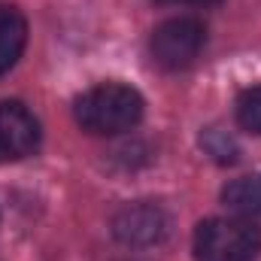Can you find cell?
Returning <instances> with one entry per match:
<instances>
[{"mask_svg":"<svg viewBox=\"0 0 261 261\" xmlns=\"http://www.w3.org/2000/svg\"><path fill=\"white\" fill-rule=\"evenodd\" d=\"M206 43V28L192 15H176L152 31L149 52L161 70H186L200 58Z\"/></svg>","mask_w":261,"mask_h":261,"instance_id":"obj_3","label":"cell"},{"mask_svg":"<svg viewBox=\"0 0 261 261\" xmlns=\"http://www.w3.org/2000/svg\"><path fill=\"white\" fill-rule=\"evenodd\" d=\"M200 143H203V146H206V152H210L213 158H219V161H234V155H237V146H234V140H231L225 130H219V128L203 130Z\"/></svg>","mask_w":261,"mask_h":261,"instance_id":"obj_9","label":"cell"},{"mask_svg":"<svg viewBox=\"0 0 261 261\" xmlns=\"http://www.w3.org/2000/svg\"><path fill=\"white\" fill-rule=\"evenodd\" d=\"M40 119L18 100H0V164L31 158L40 149Z\"/></svg>","mask_w":261,"mask_h":261,"instance_id":"obj_4","label":"cell"},{"mask_svg":"<svg viewBox=\"0 0 261 261\" xmlns=\"http://www.w3.org/2000/svg\"><path fill=\"white\" fill-rule=\"evenodd\" d=\"M179 3H189V6H213L219 0H179Z\"/></svg>","mask_w":261,"mask_h":261,"instance_id":"obj_10","label":"cell"},{"mask_svg":"<svg viewBox=\"0 0 261 261\" xmlns=\"http://www.w3.org/2000/svg\"><path fill=\"white\" fill-rule=\"evenodd\" d=\"M195 261H258L261 228L243 216H216L195 228Z\"/></svg>","mask_w":261,"mask_h":261,"instance_id":"obj_2","label":"cell"},{"mask_svg":"<svg viewBox=\"0 0 261 261\" xmlns=\"http://www.w3.org/2000/svg\"><path fill=\"white\" fill-rule=\"evenodd\" d=\"M222 203L243 219H261V173L237 176L222 189Z\"/></svg>","mask_w":261,"mask_h":261,"instance_id":"obj_7","label":"cell"},{"mask_svg":"<svg viewBox=\"0 0 261 261\" xmlns=\"http://www.w3.org/2000/svg\"><path fill=\"white\" fill-rule=\"evenodd\" d=\"M113 234L125 246H158L170 234V216L158 203H125L113 216Z\"/></svg>","mask_w":261,"mask_h":261,"instance_id":"obj_5","label":"cell"},{"mask_svg":"<svg viewBox=\"0 0 261 261\" xmlns=\"http://www.w3.org/2000/svg\"><path fill=\"white\" fill-rule=\"evenodd\" d=\"M234 116H237V125L243 130H252V134H261V85H252L246 88L237 103H234Z\"/></svg>","mask_w":261,"mask_h":261,"instance_id":"obj_8","label":"cell"},{"mask_svg":"<svg viewBox=\"0 0 261 261\" xmlns=\"http://www.w3.org/2000/svg\"><path fill=\"white\" fill-rule=\"evenodd\" d=\"M143 113H146L143 94L122 82H100L82 91L73 103L76 125L97 137H116L137 128Z\"/></svg>","mask_w":261,"mask_h":261,"instance_id":"obj_1","label":"cell"},{"mask_svg":"<svg viewBox=\"0 0 261 261\" xmlns=\"http://www.w3.org/2000/svg\"><path fill=\"white\" fill-rule=\"evenodd\" d=\"M28 46V18L15 6L0 3V76L18 64Z\"/></svg>","mask_w":261,"mask_h":261,"instance_id":"obj_6","label":"cell"}]
</instances>
